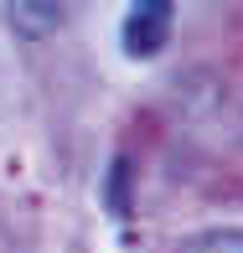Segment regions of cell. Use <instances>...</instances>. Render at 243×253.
I'll return each mask as SVG.
<instances>
[{"label": "cell", "instance_id": "6da1fadb", "mask_svg": "<svg viewBox=\"0 0 243 253\" xmlns=\"http://www.w3.org/2000/svg\"><path fill=\"white\" fill-rule=\"evenodd\" d=\"M171 16H176V10H171L166 0H140V5H130V16H124V26H119L124 57H135V62L160 57V47L171 42Z\"/></svg>", "mask_w": 243, "mask_h": 253}, {"label": "cell", "instance_id": "7a4b0ae2", "mask_svg": "<svg viewBox=\"0 0 243 253\" xmlns=\"http://www.w3.org/2000/svg\"><path fill=\"white\" fill-rule=\"evenodd\" d=\"M62 16H67L62 5H5V21L21 37H52L62 26Z\"/></svg>", "mask_w": 243, "mask_h": 253}, {"label": "cell", "instance_id": "3957f363", "mask_svg": "<svg viewBox=\"0 0 243 253\" xmlns=\"http://www.w3.org/2000/svg\"><path fill=\"white\" fill-rule=\"evenodd\" d=\"M187 253H243V233H233V227H223V233H202V238H192Z\"/></svg>", "mask_w": 243, "mask_h": 253}]
</instances>
